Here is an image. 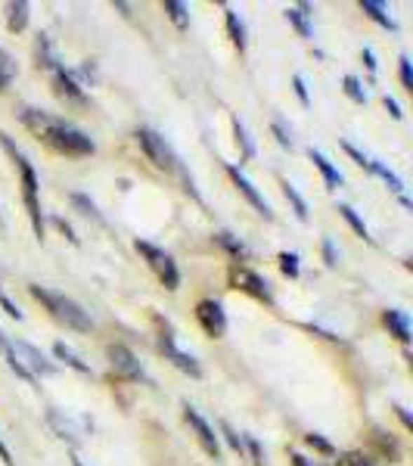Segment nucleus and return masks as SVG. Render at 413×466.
I'll return each instance as SVG.
<instances>
[{
	"label": "nucleus",
	"mask_w": 413,
	"mask_h": 466,
	"mask_svg": "<svg viewBox=\"0 0 413 466\" xmlns=\"http://www.w3.org/2000/svg\"><path fill=\"white\" fill-rule=\"evenodd\" d=\"M184 420L190 423V429L196 432V439H199L202 448H205V454H212L215 460H217V457H221V441H217L215 429L205 423V417H202V413L196 411L193 404H184Z\"/></svg>",
	"instance_id": "8"
},
{
	"label": "nucleus",
	"mask_w": 413,
	"mask_h": 466,
	"mask_svg": "<svg viewBox=\"0 0 413 466\" xmlns=\"http://www.w3.org/2000/svg\"><path fill=\"white\" fill-rule=\"evenodd\" d=\"M280 270L286 277H299V255H295V252H280Z\"/></svg>",
	"instance_id": "31"
},
{
	"label": "nucleus",
	"mask_w": 413,
	"mask_h": 466,
	"mask_svg": "<svg viewBox=\"0 0 413 466\" xmlns=\"http://www.w3.org/2000/svg\"><path fill=\"white\" fill-rule=\"evenodd\" d=\"M165 13H168V19L177 28L190 25V10H187V4H180V0H165Z\"/></svg>",
	"instance_id": "24"
},
{
	"label": "nucleus",
	"mask_w": 413,
	"mask_h": 466,
	"mask_svg": "<svg viewBox=\"0 0 413 466\" xmlns=\"http://www.w3.org/2000/svg\"><path fill=\"white\" fill-rule=\"evenodd\" d=\"M227 174H230V181L236 184V190H239V193H243V196H245V203H249L252 209H255V212H258V214H261V218H264V221H273V212H271V205L264 203V196H261V193L255 190V184H252L249 177H245L243 171L236 168V165H227Z\"/></svg>",
	"instance_id": "10"
},
{
	"label": "nucleus",
	"mask_w": 413,
	"mask_h": 466,
	"mask_svg": "<svg viewBox=\"0 0 413 466\" xmlns=\"http://www.w3.org/2000/svg\"><path fill=\"white\" fill-rule=\"evenodd\" d=\"M72 203H75L78 209H81V212L87 214V218H93V221H97V224H106V221H103V214H100V209L93 205V199H87L84 193H72Z\"/></svg>",
	"instance_id": "28"
},
{
	"label": "nucleus",
	"mask_w": 413,
	"mask_h": 466,
	"mask_svg": "<svg viewBox=\"0 0 413 466\" xmlns=\"http://www.w3.org/2000/svg\"><path fill=\"white\" fill-rule=\"evenodd\" d=\"M339 214H342V218L348 221V224H351V231L360 236V240H367V242H373V236H370V231H367V224L364 221L358 218V212L351 209V205H339Z\"/></svg>",
	"instance_id": "25"
},
{
	"label": "nucleus",
	"mask_w": 413,
	"mask_h": 466,
	"mask_svg": "<svg viewBox=\"0 0 413 466\" xmlns=\"http://www.w3.org/2000/svg\"><path fill=\"white\" fill-rule=\"evenodd\" d=\"M0 351H4V357H6V364H10V370H13V373H16V376H22V379H25V383H34V373H32V370H25V367H22V361H19V355H16V351H13V342H10V339H6V336H4V333H0Z\"/></svg>",
	"instance_id": "17"
},
{
	"label": "nucleus",
	"mask_w": 413,
	"mask_h": 466,
	"mask_svg": "<svg viewBox=\"0 0 413 466\" xmlns=\"http://www.w3.org/2000/svg\"><path fill=\"white\" fill-rule=\"evenodd\" d=\"M196 320L202 324L208 336H224L227 333V314H224V308L215 302V299H205V302L196 305Z\"/></svg>",
	"instance_id": "11"
},
{
	"label": "nucleus",
	"mask_w": 413,
	"mask_h": 466,
	"mask_svg": "<svg viewBox=\"0 0 413 466\" xmlns=\"http://www.w3.org/2000/svg\"><path fill=\"white\" fill-rule=\"evenodd\" d=\"M10 342H13V351L19 355V361H22V367H25V370L32 367L34 373H56V364H50L34 345H28V342H19V339H10Z\"/></svg>",
	"instance_id": "12"
},
{
	"label": "nucleus",
	"mask_w": 413,
	"mask_h": 466,
	"mask_svg": "<svg viewBox=\"0 0 413 466\" xmlns=\"http://www.w3.org/2000/svg\"><path fill=\"white\" fill-rule=\"evenodd\" d=\"M137 252L147 258V264L152 268V274L162 280L165 289H177L180 286V274H177V264H174V258L165 252V249L152 246L147 240H137Z\"/></svg>",
	"instance_id": "5"
},
{
	"label": "nucleus",
	"mask_w": 413,
	"mask_h": 466,
	"mask_svg": "<svg viewBox=\"0 0 413 466\" xmlns=\"http://www.w3.org/2000/svg\"><path fill=\"white\" fill-rule=\"evenodd\" d=\"M53 224H56V227H60V231H62L65 236H69V240H72V242H78V236H75V231H72V227H69V224H65V221H62V218H53Z\"/></svg>",
	"instance_id": "44"
},
{
	"label": "nucleus",
	"mask_w": 413,
	"mask_h": 466,
	"mask_svg": "<svg viewBox=\"0 0 413 466\" xmlns=\"http://www.w3.org/2000/svg\"><path fill=\"white\" fill-rule=\"evenodd\" d=\"M233 137L239 143V149H243V156L245 159H255V143L249 140V134H245V128H243V121L233 118Z\"/></svg>",
	"instance_id": "27"
},
{
	"label": "nucleus",
	"mask_w": 413,
	"mask_h": 466,
	"mask_svg": "<svg viewBox=\"0 0 413 466\" xmlns=\"http://www.w3.org/2000/svg\"><path fill=\"white\" fill-rule=\"evenodd\" d=\"M215 242H217V246L227 249V252L233 255V258H245V255H249L245 242H243V240H236V236H233V233H227V231H217V233H215Z\"/></svg>",
	"instance_id": "22"
},
{
	"label": "nucleus",
	"mask_w": 413,
	"mask_h": 466,
	"mask_svg": "<svg viewBox=\"0 0 413 466\" xmlns=\"http://www.w3.org/2000/svg\"><path fill=\"white\" fill-rule=\"evenodd\" d=\"M0 460H4L6 466H13V457H10V451H6V444L0 441Z\"/></svg>",
	"instance_id": "47"
},
{
	"label": "nucleus",
	"mask_w": 413,
	"mask_h": 466,
	"mask_svg": "<svg viewBox=\"0 0 413 466\" xmlns=\"http://www.w3.org/2000/svg\"><path fill=\"white\" fill-rule=\"evenodd\" d=\"M382 324L391 329V336H395L398 342H404V345L410 342V320H407V314L388 308V311H382Z\"/></svg>",
	"instance_id": "14"
},
{
	"label": "nucleus",
	"mask_w": 413,
	"mask_h": 466,
	"mask_svg": "<svg viewBox=\"0 0 413 466\" xmlns=\"http://www.w3.org/2000/svg\"><path fill=\"white\" fill-rule=\"evenodd\" d=\"M0 146L6 149V153L13 156V162H16V168H19V174H22V199H25V212H28V221H32V227H34V233L43 236V214H41V199H38V190H41V184H38V174H34V168H32V162L25 159V153L13 143L6 134H0Z\"/></svg>",
	"instance_id": "3"
},
{
	"label": "nucleus",
	"mask_w": 413,
	"mask_h": 466,
	"mask_svg": "<svg viewBox=\"0 0 413 466\" xmlns=\"http://www.w3.org/2000/svg\"><path fill=\"white\" fill-rule=\"evenodd\" d=\"M398 75H401L404 90H413V71H410V60H407V56H401V60H398Z\"/></svg>",
	"instance_id": "37"
},
{
	"label": "nucleus",
	"mask_w": 413,
	"mask_h": 466,
	"mask_svg": "<svg viewBox=\"0 0 413 466\" xmlns=\"http://www.w3.org/2000/svg\"><path fill=\"white\" fill-rule=\"evenodd\" d=\"M342 84H345V93H348V97L354 100V103H367V90L360 88V81H358V78H354V75H348Z\"/></svg>",
	"instance_id": "30"
},
{
	"label": "nucleus",
	"mask_w": 413,
	"mask_h": 466,
	"mask_svg": "<svg viewBox=\"0 0 413 466\" xmlns=\"http://www.w3.org/2000/svg\"><path fill=\"white\" fill-rule=\"evenodd\" d=\"M364 62H367L370 71H376V60H373V50H370V47H364Z\"/></svg>",
	"instance_id": "46"
},
{
	"label": "nucleus",
	"mask_w": 413,
	"mask_h": 466,
	"mask_svg": "<svg viewBox=\"0 0 413 466\" xmlns=\"http://www.w3.org/2000/svg\"><path fill=\"white\" fill-rule=\"evenodd\" d=\"M34 53H38V66H43V69H60V60H56V53H53V47H50V41L43 38H38V44H34Z\"/></svg>",
	"instance_id": "23"
},
{
	"label": "nucleus",
	"mask_w": 413,
	"mask_h": 466,
	"mask_svg": "<svg viewBox=\"0 0 413 466\" xmlns=\"http://www.w3.org/2000/svg\"><path fill=\"white\" fill-rule=\"evenodd\" d=\"M230 283H233L236 289L249 292V296L258 299V302L273 305V292H271V286H267V280L258 277L255 270L245 268V264H233V268H230Z\"/></svg>",
	"instance_id": "6"
},
{
	"label": "nucleus",
	"mask_w": 413,
	"mask_h": 466,
	"mask_svg": "<svg viewBox=\"0 0 413 466\" xmlns=\"http://www.w3.org/2000/svg\"><path fill=\"white\" fill-rule=\"evenodd\" d=\"M304 441L311 444L314 451H320V454H336V448H332V441H326L323 435H317V432H308L304 435Z\"/></svg>",
	"instance_id": "32"
},
{
	"label": "nucleus",
	"mask_w": 413,
	"mask_h": 466,
	"mask_svg": "<svg viewBox=\"0 0 413 466\" xmlns=\"http://www.w3.org/2000/svg\"><path fill=\"white\" fill-rule=\"evenodd\" d=\"M243 448H249L252 460H255L258 466H264V451H261V444H258L255 435H243Z\"/></svg>",
	"instance_id": "35"
},
{
	"label": "nucleus",
	"mask_w": 413,
	"mask_h": 466,
	"mask_svg": "<svg viewBox=\"0 0 413 466\" xmlns=\"http://www.w3.org/2000/svg\"><path fill=\"white\" fill-rule=\"evenodd\" d=\"M0 224H4V214H0Z\"/></svg>",
	"instance_id": "49"
},
{
	"label": "nucleus",
	"mask_w": 413,
	"mask_h": 466,
	"mask_svg": "<svg viewBox=\"0 0 413 466\" xmlns=\"http://www.w3.org/2000/svg\"><path fill=\"white\" fill-rule=\"evenodd\" d=\"M109 364H112L115 370L121 373V376L134 379V383H149L147 370H143V364L134 357V351L125 348V345H109Z\"/></svg>",
	"instance_id": "9"
},
{
	"label": "nucleus",
	"mask_w": 413,
	"mask_h": 466,
	"mask_svg": "<svg viewBox=\"0 0 413 466\" xmlns=\"http://www.w3.org/2000/svg\"><path fill=\"white\" fill-rule=\"evenodd\" d=\"M158 348H162V355L168 357V361H171V364H174V367H177V370L190 373L193 379H199V376H202V367H199V361H196L193 355H187V351H180L177 345H174V336H171L168 324H165L162 336H158Z\"/></svg>",
	"instance_id": "7"
},
{
	"label": "nucleus",
	"mask_w": 413,
	"mask_h": 466,
	"mask_svg": "<svg viewBox=\"0 0 413 466\" xmlns=\"http://www.w3.org/2000/svg\"><path fill=\"white\" fill-rule=\"evenodd\" d=\"M19 118L34 137H41L60 156H93L97 153V143L87 137L84 131H78L75 125H69L65 118H56L43 109H22Z\"/></svg>",
	"instance_id": "1"
},
{
	"label": "nucleus",
	"mask_w": 413,
	"mask_h": 466,
	"mask_svg": "<svg viewBox=\"0 0 413 466\" xmlns=\"http://www.w3.org/2000/svg\"><path fill=\"white\" fill-rule=\"evenodd\" d=\"M273 134H277V140H280V146H286V149H292V137H289V131H286V125H283L280 118H273Z\"/></svg>",
	"instance_id": "39"
},
{
	"label": "nucleus",
	"mask_w": 413,
	"mask_h": 466,
	"mask_svg": "<svg viewBox=\"0 0 413 466\" xmlns=\"http://www.w3.org/2000/svg\"><path fill=\"white\" fill-rule=\"evenodd\" d=\"M283 193H286V199L292 203V209H295V214H299V221H308V203L302 199V193L295 190L289 181H283Z\"/></svg>",
	"instance_id": "26"
},
{
	"label": "nucleus",
	"mask_w": 413,
	"mask_h": 466,
	"mask_svg": "<svg viewBox=\"0 0 413 466\" xmlns=\"http://www.w3.org/2000/svg\"><path fill=\"white\" fill-rule=\"evenodd\" d=\"M289 460H292V466H320L317 460H311V457L299 454V451H292V454H289Z\"/></svg>",
	"instance_id": "42"
},
{
	"label": "nucleus",
	"mask_w": 413,
	"mask_h": 466,
	"mask_svg": "<svg viewBox=\"0 0 413 466\" xmlns=\"http://www.w3.org/2000/svg\"><path fill=\"white\" fill-rule=\"evenodd\" d=\"M0 305H4V311H6V314H10V317H16V320H22V311H19V308H16V305H13V302H10V299H6V296H4V292H0Z\"/></svg>",
	"instance_id": "41"
},
{
	"label": "nucleus",
	"mask_w": 413,
	"mask_h": 466,
	"mask_svg": "<svg viewBox=\"0 0 413 466\" xmlns=\"http://www.w3.org/2000/svg\"><path fill=\"white\" fill-rule=\"evenodd\" d=\"M308 156H311V162L317 165V171H320L323 174V181H326V186H330V190H336L339 184H342V174H339L336 168H332V162L326 159L323 153H317V149H308Z\"/></svg>",
	"instance_id": "15"
},
{
	"label": "nucleus",
	"mask_w": 413,
	"mask_h": 466,
	"mask_svg": "<svg viewBox=\"0 0 413 466\" xmlns=\"http://www.w3.org/2000/svg\"><path fill=\"white\" fill-rule=\"evenodd\" d=\"M292 84H295V93H299V100H302V103H304V106H308V103H311V100H308V88H304V81H302V75H295V78H292Z\"/></svg>",
	"instance_id": "43"
},
{
	"label": "nucleus",
	"mask_w": 413,
	"mask_h": 466,
	"mask_svg": "<svg viewBox=\"0 0 413 466\" xmlns=\"http://www.w3.org/2000/svg\"><path fill=\"white\" fill-rule=\"evenodd\" d=\"M311 6L308 4H299V6H292V10H286V19L295 25V32L302 34V38H311L314 34V28H311Z\"/></svg>",
	"instance_id": "18"
},
{
	"label": "nucleus",
	"mask_w": 413,
	"mask_h": 466,
	"mask_svg": "<svg viewBox=\"0 0 413 466\" xmlns=\"http://www.w3.org/2000/svg\"><path fill=\"white\" fill-rule=\"evenodd\" d=\"M137 143H140L143 146V153L149 156V162L156 165V168H162V171H174V174H180L184 177V184H187V190L193 193V196H199V193H196V186H193V181L190 177H187V171L180 168V159H177V153H174L171 149V143L162 137V134L158 131H152V128H137Z\"/></svg>",
	"instance_id": "4"
},
{
	"label": "nucleus",
	"mask_w": 413,
	"mask_h": 466,
	"mask_svg": "<svg viewBox=\"0 0 413 466\" xmlns=\"http://www.w3.org/2000/svg\"><path fill=\"white\" fill-rule=\"evenodd\" d=\"M382 103H386V109H388V116H391V118H404V112H401V106H398V100L382 97Z\"/></svg>",
	"instance_id": "40"
},
{
	"label": "nucleus",
	"mask_w": 413,
	"mask_h": 466,
	"mask_svg": "<svg viewBox=\"0 0 413 466\" xmlns=\"http://www.w3.org/2000/svg\"><path fill=\"white\" fill-rule=\"evenodd\" d=\"M320 249H323V261L330 264V268H336V264H339V255H336V246H332V240H330V236H323Z\"/></svg>",
	"instance_id": "38"
},
{
	"label": "nucleus",
	"mask_w": 413,
	"mask_h": 466,
	"mask_svg": "<svg viewBox=\"0 0 413 466\" xmlns=\"http://www.w3.org/2000/svg\"><path fill=\"white\" fill-rule=\"evenodd\" d=\"M342 149H345V153H348V156H351V159H354V162H358V165H360V168H367V171H370V168H373V159H370V156H367V153H360V149H358V146H354V143H348V140H345V143H342Z\"/></svg>",
	"instance_id": "33"
},
{
	"label": "nucleus",
	"mask_w": 413,
	"mask_h": 466,
	"mask_svg": "<svg viewBox=\"0 0 413 466\" xmlns=\"http://www.w3.org/2000/svg\"><path fill=\"white\" fill-rule=\"evenodd\" d=\"M28 292H32L34 302H41L43 311H50V317L60 320L62 327L75 329V333H90V329H93L90 314H87L84 308L75 302V299L62 296V292L47 289V286H28Z\"/></svg>",
	"instance_id": "2"
},
{
	"label": "nucleus",
	"mask_w": 413,
	"mask_h": 466,
	"mask_svg": "<svg viewBox=\"0 0 413 466\" xmlns=\"http://www.w3.org/2000/svg\"><path fill=\"white\" fill-rule=\"evenodd\" d=\"M360 10L367 13L370 19H373L376 25H382V28H388V32H398V22L388 16V10L382 4H376V0H360Z\"/></svg>",
	"instance_id": "16"
},
{
	"label": "nucleus",
	"mask_w": 413,
	"mask_h": 466,
	"mask_svg": "<svg viewBox=\"0 0 413 466\" xmlns=\"http://www.w3.org/2000/svg\"><path fill=\"white\" fill-rule=\"evenodd\" d=\"M72 466H84L81 460H78V457H72Z\"/></svg>",
	"instance_id": "48"
},
{
	"label": "nucleus",
	"mask_w": 413,
	"mask_h": 466,
	"mask_svg": "<svg viewBox=\"0 0 413 466\" xmlns=\"http://www.w3.org/2000/svg\"><path fill=\"white\" fill-rule=\"evenodd\" d=\"M221 432H224V439H227V444H230V448H233L236 451V454H243V435H239V432H233V426H230V423H221Z\"/></svg>",
	"instance_id": "34"
},
{
	"label": "nucleus",
	"mask_w": 413,
	"mask_h": 466,
	"mask_svg": "<svg viewBox=\"0 0 413 466\" xmlns=\"http://www.w3.org/2000/svg\"><path fill=\"white\" fill-rule=\"evenodd\" d=\"M50 75H53V90L60 93V97L75 100V103H84V88H81V84H78L75 78H72L62 66H60V69H53Z\"/></svg>",
	"instance_id": "13"
},
{
	"label": "nucleus",
	"mask_w": 413,
	"mask_h": 466,
	"mask_svg": "<svg viewBox=\"0 0 413 466\" xmlns=\"http://www.w3.org/2000/svg\"><path fill=\"white\" fill-rule=\"evenodd\" d=\"M13 75H16V62H13L10 56H6L4 50H0V90H4L6 84L13 81Z\"/></svg>",
	"instance_id": "29"
},
{
	"label": "nucleus",
	"mask_w": 413,
	"mask_h": 466,
	"mask_svg": "<svg viewBox=\"0 0 413 466\" xmlns=\"http://www.w3.org/2000/svg\"><path fill=\"white\" fill-rule=\"evenodd\" d=\"M336 466H373V463H370L364 454H358V451H348V454H339Z\"/></svg>",
	"instance_id": "36"
},
{
	"label": "nucleus",
	"mask_w": 413,
	"mask_h": 466,
	"mask_svg": "<svg viewBox=\"0 0 413 466\" xmlns=\"http://www.w3.org/2000/svg\"><path fill=\"white\" fill-rule=\"evenodd\" d=\"M53 355H56V357H60V361H62V364H69V367H72V370H78V373H84V376H90V373H93V370H90V364H84V361H81V357H78V355H75V351H72L69 345H62V342H56V345H53Z\"/></svg>",
	"instance_id": "21"
},
{
	"label": "nucleus",
	"mask_w": 413,
	"mask_h": 466,
	"mask_svg": "<svg viewBox=\"0 0 413 466\" xmlns=\"http://www.w3.org/2000/svg\"><path fill=\"white\" fill-rule=\"evenodd\" d=\"M395 411H398V417H401L404 426H413V420H410V413H407V407H401V404H395Z\"/></svg>",
	"instance_id": "45"
},
{
	"label": "nucleus",
	"mask_w": 413,
	"mask_h": 466,
	"mask_svg": "<svg viewBox=\"0 0 413 466\" xmlns=\"http://www.w3.org/2000/svg\"><path fill=\"white\" fill-rule=\"evenodd\" d=\"M6 25H10V32H25V25H28V4L25 0L6 4Z\"/></svg>",
	"instance_id": "19"
},
{
	"label": "nucleus",
	"mask_w": 413,
	"mask_h": 466,
	"mask_svg": "<svg viewBox=\"0 0 413 466\" xmlns=\"http://www.w3.org/2000/svg\"><path fill=\"white\" fill-rule=\"evenodd\" d=\"M224 22H227V34H230V41H233V47L243 53L245 50V25L239 22V16H236V10H224Z\"/></svg>",
	"instance_id": "20"
}]
</instances>
